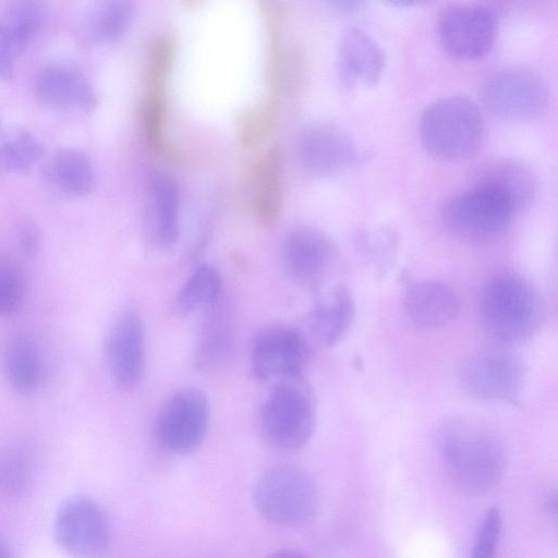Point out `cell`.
<instances>
[{
    "label": "cell",
    "instance_id": "cell-1",
    "mask_svg": "<svg viewBox=\"0 0 558 558\" xmlns=\"http://www.w3.org/2000/svg\"><path fill=\"white\" fill-rule=\"evenodd\" d=\"M436 445L447 474L470 494H484L501 481L506 458L499 441L460 417H450L436 432Z\"/></svg>",
    "mask_w": 558,
    "mask_h": 558
},
{
    "label": "cell",
    "instance_id": "cell-2",
    "mask_svg": "<svg viewBox=\"0 0 558 558\" xmlns=\"http://www.w3.org/2000/svg\"><path fill=\"white\" fill-rule=\"evenodd\" d=\"M484 121L476 104L463 96L430 102L422 112L420 138L425 151L441 161L472 157L480 148Z\"/></svg>",
    "mask_w": 558,
    "mask_h": 558
},
{
    "label": "cell",
    "instance_id": "cell-3",
    "mask_svg": "<svg viewBox=\"0 0 558 558\" xmlns=\"http://www.w3.org/2000/svg\"><path fill=\"white\" fill-rule=\"evenodd\" d=\"M543 317L539 294L521 277H497L483 291V327L493 339L501 343H515L531 338L541 327Z\"/></svg>",
    "mask_w": 558,
    "mask_h": 558
},
{
    "label": "cell",
    "instance_id": "cell-4",
    "mask_svg": "<svg viewBox=\"0 0 558 558\" xmlns=\"http://www.w3.org/2000/svg\"><path fill=\"white\" fill-rule=\"evenodd\" d=\"M514 209L492 187L475 182L444 205L441 220L459 242L488 245L501 239L510 227Z\"/></svg>",
    "mask_w": 558,
    "mask_h": 558
},
{
    "label": "cell",
    "instance_id": "cell-5",
    "mask_svg": "<svg viewBox=\"0 0 558 558\" xmlns=\"http://www.w3.org/2000/svg\"><path fill=\"white\" fill-rule=\"evenodd\" d=\"M315 423L312 395L299 377L280 380L265 399L259 412L263 437L281 450L303 447L311 439Z\"/></svg>",
    "mask_w": 558,
    "mask_h": 558
},
{
    "label": "cell",
    "instance_id": "cell-6",
    "mask_svg": "<svg viewBox=\"0 0 558 558\" xmlns=\"http://www.w3.org/2000/svg\"><path fill=\"white\" fill-rule=\"evenodd\" d=\"M253 504L265 520L294 525L315 514L318 495L314 481L304 470L281 464L258 477L253 488Z\"/></svg>",
    "mask_w": 558,
    "mask_h": 558
},
{
    "label": "cell",
    "instance_id": "cell-7",
    "mask_svg": "<svg viewBox=\"0 0 558 558\" xmlns=\"http://www.w3.org/2000/svg\"><path fill=\"white\" fill-rule=\"evenodd\" d=\"M57 546L73 558H101L112 531L104 508L86 495H72L58 506L52 523Z\"/></svg>",
    "mask_w": 558,
    "mask_h": 558
},
{
    "label": "cell",
    "instance_id": "cell-8",
    "mask_svg": "<svg viewBox=\"0 0 558 558\" xmlns=\"http://www.w3.org/2000/svg\"><path fill=\"white\" fill-rule=\"evenodd\" d=\"M458 378L471 396L488 401L514 403L524 387L525 367L515 354L485 349L470 354L460 365Z\"/></svg>",
    "mask_w": 558,
    "mask_h": 558
},
{
    "label": "cell",
    "instance_id": "cell-9",
    "mask_svg": "<svg viewBox=\"0 0 558 558\" xmlns=\"http://www.w3.org/2000/svg\"><path fill=\"white\" fill-rule=\"evenodd\" d=\"M482 100L495 116L509 121L538 118L548 105V88L535 72L506 68L492 74L482 87Z\"/></svg>",
    "mask_w": 558,
    "mask_h": 558
},
{
    "label": "cell",
    "instance_id": "cell-10",
    "mask_svg": "<svg viewBox=\"0 0 558 558\" xmlns=\"http://www.w3.org/2000/svg\"><path fill=\"white\" fill-rule=\"evenodd\" d=\"M209 404L196 388L171 395L159 409L154 426L157 444L167 452L184 454L204 440L209 426Z\"/></svg>",
    "mask_w": 558,
    "mask_h": 558
},
{
    "label": "cell",
    "instance_id": "cell-11",
    "mask_svg": "<svg viewBox=\"0 0 558 558\" xmlns=\"http://www.w3.org/2000/svg\"><path fill=\"white\" fill-rule=\"evenodd\" d=\"M496 12L485 4H452L438 17V35L449 54L463 60L486 56L497 33Z\"/></svg>",
    "mask_w": 558,
    "mask_h": 558
},
{
    "label": "cell",
    "instance_id": "cell-12",
    "mask_svg": "<svg viewBox=\"0 0 558 558\" xmlns=\"http://www.w3.org/2000/svg\"><path fill=\"white\" fill-rule=\"evenodd\" d=\"M308 354L307 343L296 329L284 325L267 327L252 343L251 371L259 380L299 377Z\"/></svg>",
    "mask_w": 558,
    "mask_h": 558
},
{
    "label": "cell",
    "instance_id": "cell-13",
    "mask_svg": "<svg viewBox=\"0 0 558 558\" xmlns=\"http://www.w3.org/2000/svg\"><path fill=\"white\" fill-rule=\"evenodd\" d=\"M298 150L302 166L316 175L339 173L362 158L347 131L331 121H316L305 126Z\"/></svg>",
    "mask_w": 558,
    "mask_h": 558
},
{
    "label": "cell",
    "instance_id": "cell-14",
    "mask_svg": "<svg viewBox=\"0 0 558 558\" xmlns=\"http://www.w3.org/2000/svg\"><path fill=\"white\" fill-rule=\"evenodd\" d=\"M336 247L323 231L299 226L283 241V264L291 278L304 286H317L333 263Z\"/></svg>",
    "mask_w": 558,
    "mask_h": 558
},
{
    "label": "cell",
    "instance_id": "cell-15",
    "mask_svg": "<svg viewBox=\"0 0 558 558\" xmlns=\"http://www.w3.org/2000/svg\"><path fill=\"white\" fill-rule=\"evenodd\" d=\"M108 368L121 387L135 385L143 373L144 336L140 314L124 310L111 326L105 345Z\"/></svg>",
    "mask_w": 558,
    "mask_h": 558
},
{
    "label": "cell",
    "instance_id": "cell-16",
    "mask_svg": "<svg viewBox=\"0 0 558 558\" xmlns=\"http://www.w3.org/2000/svg\"><path fill=\"white\" fill-rule=\"evenodd\" d=\"M34 89L37 99L51 108L90 110L98 102L87 76L69 64L54 63L43 68L35 78Z\"/></svg>",
    "mask_w": 558,
    "mask_h": 558
},
{
    "label": "cell",
    "instance_id": "cell-17",
    "mask_svg": "<svg viewBox=\"0 0 558 558\" xmlns=\"http://www.w3.org/2000/svg\"><path fill=\"white\" fill-rule=\"evenodd\" d=\"M41 9L33 1L8 4L0 11V82L13 78L16 62L36 37Z\"/></svg>",
    "mask_w": 558,
    "mask_h": 558
},
{
    "label": "cell",
    "instance_id": "cell-18",
    "mask_svg": "<svg viewBox=\"0 0 558 558\" xmlns=\"http://www.w3.org/2000/svg\"><path fill=\"white\" fill-rule=\"evenodd\" d=\"M284 151L274 144L258 158L251 184V208L256 219L266 227L279 218L284 186Z\"/></svg>",
    "mask_w": 558,
    "mask_h": 558
},
{
    "label": "cell",
    "instance_id": "cell-19",
    "mask_svg": "<svg viewBox=\"0 0 558 558\" xmlns=\"http://www.w3.org/2000/svg\"><path fill=\"white\" fill-rule=\"evenodd\" d=\"M180 193L177 181L167 172L153 174L148 190L145 232L157 248H168L179 234Z\"/></svg>",
    "mask_w": 558,
    "mask_h": 558
},
{
    "label": "cell",
    "instance_id": "cell-20",
    "mask_svg": "<svg viewBox=\"0 0 558 558\" xmlns=\"http://www.w3.org/2000/svg\"><path fill=\"white\" fill-rule=\"evenodd\" d=\"M385 58L378 44L363 29L348 28L339 44V72L348 86H373L384 71Z\"/></svg>",
    "mask_w": 558,
    "mask_h": 558
},
{
    "label": "cell",
    "instance_id": "cell-21",
    "mask_svg": "<svg viewBox=\"0 0 558 558\" xmlns=\"http://www.w3.org/2000/svg\"><path fill=\"white\" fill-rule=\"evenodd\" d=\"M404 308L416 326L438 328L449 324L459 315L460 299L445 282L422 280L407 288Z\"/></svg>",
    "mask_w": 558,
    "mask_h": 558
},
{
    "label": "cell",
    "instance_id": "cell-22",
    "mask_svg": "<svg viewBox=\"0 0 558 558\" xmlns=\"http://www.w3.org/2000/svg\"><path fill=\"white\" fill-rule=\"evenodd\" d=\"M355 316V302L350 289L337 284L316 301L310 326L315 338L324 345L338 343L351 327Z\"/></svg>",
    "mask_w": 558,
    "mask_h": 558
},
{
    "label": "cell",
    "instance_id": "cell-23",
    "mask_svg": "<svg viewBox=\"0 0 558 558\" xmlns=\"http://www.w3.org/2000/svg\"><path fill=\"white\" fill-rule=\"evenodd\" d=\"M4 375L21 395H33L44 379V359L37 341L26 332L12 336L2 354Z\"/></svg>",
    "mask_w": 558,
    "mask_h": 558
},
{
    "label": "cell",
    "instance_id": "cell-24",
    "mask_svg": "<svg viewBox=\"0 0 558 558\" xmlns=\"http://www.w3.org/2000/svg\"><path fill=\"white\" fill-rule=\"evenodd\" d=\"M45 173L49 182L72 196L89 194L96 183L92 160L76 148H60L48 159Z\"/></svg>",
    "mask_w": 558,
    "mask_h": 558
},
{
    "label": "cell",
    "instance_id": "cell-25",
    "mask_svg": "<svg viewBox=\"0 0 558 558\" xmlns=\"http://www.w3.org/2000/svg\"><path fill=\"white\" fill-rule=\"evenodd\" d=\"M476 182H481L504 196L519 211L534 199L536 180L523 165L512 160H501L488 166Z\"/></svg>",
    "mask_w": 558,
    "mask_h": 558
},
{
    "label": "cell",
    "instance_id": "cell-26",
    "mask_svg": "<svg viewBox=\"0 0 558 558\" xmlns=\"http://www.w3.org/2000/svg\"><path fill=\"white\" fill-rule=\"evenodd\" d=\"M199 335L194 363L201 371H213L219 367L229 356L233 343V331L228 315L218 304L213 306Z\"/></svg>",
    "mask_w": 558,
    "mask_h": 558
},
{
    "label": "cell",
    "instance_id": "cell-27",
    "mask_svg": "<svg viewBox=\"0 0 558 558\" xmlns=\"http://www.w3.org/2000/svg\"><path fill=\"white\" fill-rule=\"evenodd\" d=\"M221 291L220 272L211 265H199L178 290L173 308L180 315L209 310L219 303Z\"/></svg>",
    "mask_w": 558,
    "mask_h": 558
},
{
    "label": "cell",
    "instance_id": "cell-28",
    "mask_svg": "<svg viewBox=\"0 0 558 558\" xmlns=\"http://www.w3.org/2000/svg\"><path fill=\"white\" fill-rule=\"evenodd\" d=\"M43 154V146L33 133L0 119L1 174L27 170Z\"/></svg>",
    "mask_w": 558,
    "mask_h": 558
},
{
    "label": "cell",
    "instance_id": "cell-29",
    "mask_svg": "<svg viewBox=\"0 0 558 558\" xmlns=\"http://www.w3.org/2000/svg\"><path fill=\"white\" fill-rule=\"evenodd\" d=\"M133 5L129 1L111 0L96 3L84 16V34L94 43H112L129 28Z\"/></svg>",
    "mask_w": 558,
    "mask_h": 558
},
{
    "label": "cell",
    "instance_id": "cell-30",
    "mask_svg": "<svg viewBox=\"0 0 558 558\" xmlns=\"http://www.w3.org/2000/svg\"><path fill=\"white\" fill-rule=\"evenodd\" d=\"M140 102V125L148 148L159 155L170 154L166 138L167 85L143 86Z\"/></svg>",
    "mask_w": 558,
    "mask_h": 558
},
{
    "label": "cell",
    "instance_id": "cell-31",
    "mask_svg": "<svg viewBox=\"0 0 558 558\" xmlns=\"http://www.w3.org/2000/svg\"><path fill=\"white\" fill-rule=\"evenodd\" d=\"M33 481V462L27 451L9 448L0 452V497L17 498Z\"/></svg>",
    "mask_w": 558,
    "mask_h": 558
},
{
    "label": "cell",
    "instance_id": "cell-32",
    "mask_svg": "<svg viewBox=\"0 0 558 558\" xmlns=\"http://www.w3.org/2000/svg\"><path fill=\"white\" fill-rule=\"evenodd\" d=\"M357 250L367 257L380 274L391 264L398 245L397 234L385 227L360 229L354 234Z\"/></svg>",
    "mask_w": 558,
    "mask_h": 558
},
{
    "label": "cell",
    "instance_id": "cell-33",
    "mask_svg": "<svg viewBox=\"0 0 558 558\" xmlns=\"http://www.w3.org/2000/svg\"><path fill=\"white\" fill-rule=\"evenodd\" d=\"M279 104L280 100L269 97L240 117L239 132L244 146L253 147L264 141L277 122Z\"/></svg>",
    "mask_w": 558,
    "mask_h": 558
},
{
    "label": "cell",
    "instance_id": "cell-34",
    "mask_svg": "<svg viewBox=\"0 0 558 558\" xmlns=\"http://www.w3.org/2000/svg\"><path fill=\"white\" fill-rule=\"evenodd\" d=\"M23 278L17 268L9 262L0 260V315H11L22 301Z\"/></svg>",
    "mask_w": 558,
    "mask_h": 558
},
{
    "label": "cell",
    "instance_id": "cell-35",
    "mask_svg": "<svg viewBox=\"0 0 558 558\" xmlns=\"http://www.w3.org/2000/svg\"><path fill=\"white\" fill-rule=\"evenodd\" d=\"M500 532V511L498 508H490L482 521L471 558H494Z\"/></svg>",
    "mask_w": 558,
    "mask_h": 558
},
{
    "label": "cell",
    "instance_id": "cell-36",
    "mask_svg": "<svg viewBox=\"0 0 558 558\" xmlns=\"http://www.w3.org/2000/svg\"><path fill=\"white\" fill-rule=\"evenodd\" d=\"M39 245V236L37 231L32 226H25L21 230L20 234V246L22 252L31 256L33 255Z\"/></svg>",
    "mask_w": 558,
    "mask_h": 558
},
{
    "label": "cell",
    "instance_id": "cell-37",
    "mask_svg": "<svg viewBox=\"0 0 558 558\" xmlns=\"http://www.w3.org/2000/svg\"><path fill=\"white\" fill-rule=\"evenodd\" d=\"M266 558H310V557L301 551H298V550L282 549V550H278V551H275V553L268 555Z\"/></svg>",
    "mask_w": 558,
    "mask_h": 558
},
{
    "label": "cell",
    "instance_id": "cell-38",
    "mask_svg": "<svg viewBox=\"0 0 558 558\" xmlns=\"http://www.w3.org/2000/svg\"><path fill=\"white\" fill-rule=\"evenodd\" d=\"M0 558H14L9 545L0 538Z\"/></svg>",
    "mask_w": 558,
    "mask_h": 558
}]
</instances>
